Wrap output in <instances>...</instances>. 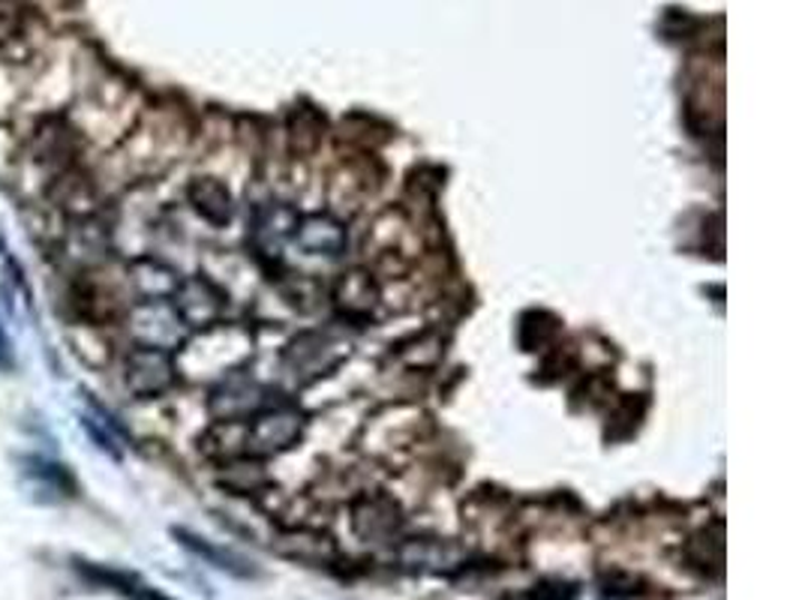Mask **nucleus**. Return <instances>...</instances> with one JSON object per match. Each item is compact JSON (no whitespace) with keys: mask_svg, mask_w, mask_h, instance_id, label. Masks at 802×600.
Masks as SVG:
<instances>
[{"mask_svg":"<svg viewBox=\"0 0 802 600\" xmlns=\"http://www.w3.org/2000/svg\"><path fill=\"white\" fill-rule=\"evenodd\" d=\"M133 283L139 288V295L145 301H163V297L175 295V288L180 286V279L175 276V271L166 265H159L154 258H145V262H136L133 265Z\"/></svg>","mask_w":802,"mask_h":600,"instance_id":"9","label":"nucleus"},{"mask_svg":"<svg viewBox=\"0 0 802 600\" xmlns=\"http://www.w3.org/2000/svg\"><path fill=\"white\" fill-rule=\"evenodd\" d=\"M189 201L202 217L214 223V226H226L232 219V196L217 178H196L189 184Z\"/></svg>","mask_w":802,"mask_h":600,"instance_id":"8","label":"nucleus"},{"mask_svg":"<svg viewBox=\"0 0 802 600\" xmlns=\"http://www.w3.org/2000/svg\"><path fill=\"white\" fill-rule=\"evenodd\" d=\"M21 28V7L12 0H0V40H10Z\"/></svg>","mask_w":802,"mask_h":600,"instance_id":"13","label":"nucleus"},{"mask_svg":"<svg viewBox=\"0 0 802 600\" xmlns=\"http://www.w3.org/2000/svg\"><path fill=\"white\" fill-rule=\"evenodd\" d=\"M265 409V387L247 375H232L211 396V414L219 421H235Z\"/></svg>","mask_w":802,"mask_h":600,"instance_id":"5","label":"nucleus"},{"mask_svg":"<svg viewBox=\"0 0 802 600\" xmlns=\"http://www.w3.org/2000/svg\"><path fill=\"white\" fill-rule=\"evenodd\" d=\"M297 228V217H295V210L286 205H280V201H274V205H267L262 214H258V223H256V235L258 237H271L274 244H280L283 237L292 235Z\"/></svg>","mask_w":802,"mask_h":600,"instance_id":"11","label":"nucleus"},{"mask_svg":"<svg viewBox=\"0 0 802 600\" xmlns=\"http://www.w3.org/2000/svg\"><path fill=\"white\" fill-rule=\"evenodd\" d=\"M175 313L187 327H211L223 313V295L208 279H187L175 288Z\"/></svg>","mask_w":802,"mask_h":600,"instance_id":"4","label":"nucleus"},{"mask_svg":"<svg viewBox=\"0 0 802 600\" xmlns=\"http://www.w3.org/2000/svg\"><path fill=\"white\" fill-rule=\"evenodd\" d=\"M340 292H343V297H349V306L352 309H370V304H373V297H376V292H373V286H370V279L364 283V288L358 292L355 283H352V274L340 283Z\"/></svg>","mask_w":802,"mask_h":600,"instance_id":"12","label":"nucleus"},{"mask_svg":"<svg viewBox=\"0 0 802 600\" xmlns=\"http://www.w3.org/2000/svg\"><path fill=\"white\" fill-rule=\"evenodd\" d=\"M172 534L178 538L180 547H187L189 552H196L198 559H205L208 564H214V568H219V571H228V573H235V577H250V568H247V561L238 559L235 552H228V550H219V547H214L211 541H205V538H198V534L187 532V529H172Z\"/></svg>","mask_w":802,"mask_h":600,"instance_id":"10","label":"nucleus"},{"mask_svg":"<svg viewBox=\"0 0 802 600\" xmlns=\"http://www.w3.org/2000/svg\"><path fill=\"white\" fill-rule=\"evenodd\" d=\"M184 322L175 313V306L163 301H145L129 313V331L136 336V343L148 348H163L172 352L184 343Z\"/></svg>","mask_w":802,"mask_h":600,"instance_id":"3","label":"nucleus"},{"mask_svg":"<svg viewBox=\"0 0 802 600\" xmlns=\"http://www.w3.org/2000/svg\"><path fill=\"white\" fill-rule=\"evenodd\" d=\"M304 430V417L292 405H267L258 414H253L247 433V447L258 456L280 453L297 442V435Z\"/></svg>","mask_w":802,"mask_h":600,"instance_id":"2","label":"nucleus"},{"mask_svg":"<svg viewBox=\"0 0 802 600\" xmlns=\"http://www.w3.org/2000/svg\"><path fill=\"white\" fill-rule=\"evenodd\" d=\"M295 237L307 253H319V256H340L346 246V232L331 217H310L297 223Z\"/></svg>","mask_w":802,"mask_h":600,"instance_id":"6","label":"nucleus"},{"mask_svg":"<svg viewBox=\"0 0 802 600\" xmlns=\"http://www.w3.org/2000/svg\"><path fill=\"white\" fill-rule=\"evenodd\" d=\"M79 571L85 580L106 586V589L118 591V594L129 600H169L166 594H159L157 589H150L148 582H141L136 573L111 571V568H99V564H88V561H79Z\"/></svg>","mask_w":802,"mask_h":600,"instance_id":"7","label":"nucleus"},{"mask_svg":"<svg viewBox=\"0 0 802 600\" xmlns=\"http://www.w3.org/2000/svg\"><path fill=\"white\" fill-rule=\"evenodd\" d=\"M124 382H127L129 394L139 396V400L166 394L175 384V361L163 348L136 345L127 355V364H124Z\"/></svg>","mask_w":802,"mask_h":600,"instance_id":"1","label":"nucleus"},{"mask_svg":"<svg viewBox=\"0 0 802 600\" xmlns=\"http://www.w3.org/2000/svg\"><path fill=\"white\" fill-rule=\"evenodd\" d=\"M0 366H10V343H7L3 331H0Z\"/></svg>","mask_w":802,"mask_h":600,"instance_id":"15","label":"nucleus"},{"mask_svg":"<svg viewBox=\"0 0 802 600\" xmlns=\"http://www.w3.org/2000/svg\"><path fill=\"white\" fill-rule=\"evenodd\" d=\"M529 600H575V589H568L563 582H556V586H535L532 598Z\"/></svg>","mask_w":802,"mask_h":600,"instance_id":"14","label":"nucleus"}]
</instances>
